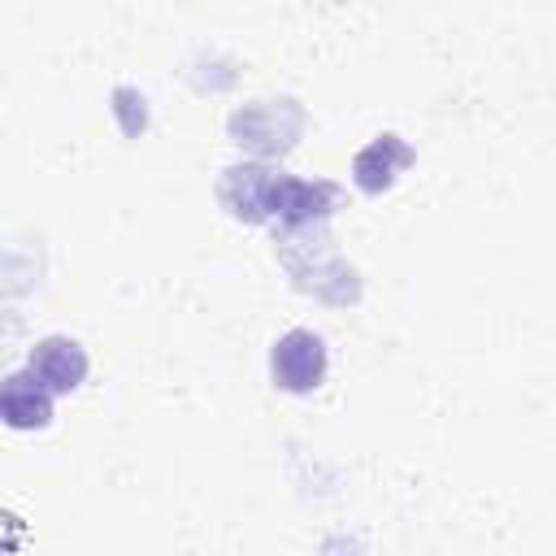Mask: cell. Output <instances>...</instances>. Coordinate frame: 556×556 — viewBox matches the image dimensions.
<instances>
[{
  "label": "cell",
  "mask_w": 556,
  "mask_h": 556,
  "mask_svg": "<svg viewBox=\"0 0 556 556\" xmlns=\"http://www.w3.org/2000/svg\"><path fill=\"white\" fill-rule=\"evenodd\" d=\"M300 109L295 100H252L230 117V135L248 152H287L300 135Z\"/></svg>",
  "instance_id": "1"
},
{
  "label": "cell",
  "mask_w": 556,
  "mask_h": 556,
  "mask_svg": "<svg viewBox=\"0 0 556 556\" xmlns=\"http://www.w3.org/2000/svg\"><path fill=\"white\" fill-rule=\"evenodd\" d=\"M269 374H274V387L295 391V395L321 387V378H326V343H321V334H313L304 326L287 330L269 352Z\"/></svg>",
  "instance_id": "2"
},
{
  "label": "cell",
  "mask_w": 556,
  "mask_h": 556,
  "mask_svg": "<svg viewBox=\"0 0 556 556\" xmlns=\"http://www.w3.org/2000/svg\"><path fill=\"white\" fill-rule=\"evenodd\" d=\"M334 204H339L334 182H308V178L278 174L274 195H269V217H278L287 230H295V226H313V222L330 217Z\"/></svg>",
  "instance_id": "3"
},
{
  "label": "cell",
  "mask_w": 556,
  "mask_h": 556,
  "mask_svg": "<svg viewBox=\"0 0 556 556\" xmlns=\"http://www.w3.org/2000/svg\"><path fill=\"white\" fill-rule=\"evenodd\" d=\"M282 169H269V165H230L222 169V182H217V200L243 217V222H265L269 217V195H274V182H278Z\"/></svg>",
  "instance_id": "4"
},
{
  "label": "cell",
  "mask_w": 556,
  "mask_h": 556,
  "mask_svg": "<svg viewBox=\"0 0 556 556\" xmlns=\"http://www.w3.org/2000/svg\"><path fill=\"white\" fill-rule=\"evenodd\" d=\"M26 369H30L52 395H61V391L83 387V378H87V352H83V343L65 339V334H48V339H39V343L30 348Z\"/></svg>",
  "instance_id": "5"
},
{
  "label": "cell",
  "mask_w": 556,
  "mask_h": 556,
  "mask_svg": "<svg viewBox=\"0 0 556 556\" xmlns=\"http://www.w3.org/2000/svg\"><path fill=\"white\" fill-rule=\"evenodd\" d=\"M404 165H413V148H408L400 135H378L374 143H365V148L356 152V161H352V182H356L361 191L378 195V191H387V187L395 182V174H400Z\"/></svg>",
  "instance_id": "6"
},
{
  "label": "cell",
  "mask_w": 556,
  "mask_h": 556,
  "mask_svg": "<svg viewBox=\"0 0 556 556\" xmlns=\"http://www.w3.org/2000/svg\"><path fill=\"white\" fill-rule=\"evenodd\" d=\"M0 413L13 430H43L52 421V391L26 369V374H9L4 391H0Z\"/></svg>",
  "instance_id": "7"
}]
</instances>
